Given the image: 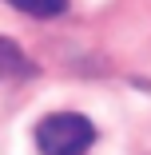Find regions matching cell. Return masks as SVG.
Segmentation results:
<instances>
[{
	"instance_id": "obj_1",
	"label": "cell",
	"mask_w": 151,
	"mask_h": 155,
	"mask_svg": "<svg viewBox=\"0 0 151 155\" xmlns=\"http://www.w3.org/2000/svg\"><path fill=\"white\" fill-rule=\"evenodd\" d=\"M96 143V123L80 111H56L36 123L40 155H84Z\"/></svg>"
},
{
	"instance_id": "obj_2",
	"label": "cell",
	"mask_w": 151,
	"mask_h": 155,
	"mask_svg": "<svg viewBox=\"0 0 151 155\" xmlns=\"http://www.w3.org/2000/svg\"><path fill=\"white\" fill-rule=\"evenodd\" d=\"M36 68L8 36H0V80H28Z\"/></svg>"
},
{
	"instance_id": "obj_3",
	"label": "cell",
	"mask_w": 151,
	"mask_h": 155,
	"mask_svg": "<svg viewBox=\"0 0 151 155\" xmlns=\"http://www.w3.org/2000/svg\"><path fill=\"white\" fill-rule=\"evenodd\" d=\"M4 4H12L24 16H36V20H56V16H64L68 0H4Z\"/></svg>"
}]
</instances>
